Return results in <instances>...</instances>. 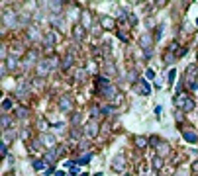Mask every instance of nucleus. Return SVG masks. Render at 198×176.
<instances>
[{
	"label": "nucleus",
	"instance_id": "nucleus-1",
	"mask_svg": "<svg viewBox=\"0 0 198 176\" xmlns=\"http://www.w3.org/2000/svg\"><path fill=\"white\" fill-rule=\"evenodd\" d=\"M175 102H176L179 106H185V110H192V108H194V104H192L190 100H186V96H176Z\"/></svg>",
	"mask_w": 198,
	"mask_h": 176
},
{
	"label": "nucleus",
	"instance_id": "nucleus-2",
	"mask_svg": "<svg viewBox=\"0 0 198 176\" xmlns=\"http://www.w3.org/2000/svg\"><path fill=\"white\" fill-rule=\"evenodd\" d=\"M182 137H185L186 141H190V143H194V141L198 139V135H196V133H192V131H182Z\"/></svg>",
	"mask_w": 198,
	"mask_h": 176
},
{
	"label": "nucleus",
	"instance_id": "nucleus-3",
	"mask_svg": "<svg viewBox=\"0 0 198 176\" xmlns=\"http://www.w3.org/2000/svg\"><path fill=\"white\" fill-rule=\"evenodd\" d=\"M90 158H92V155H84V157H80L79 160H77V164H86Z\"/></svg>",
	"mask_w": 198,
	"mask_h": 176
},
{
	"label": "nucleus",
	"instance_id": "nucleus-4",
	"mask_svg": "<svg viewBox=\"0 0 198 176\" xmlns=\"http://www.w3.org/2000/svg\"><path fill=\"white\" fill-rule=\"evenodd\" d=\"M114 160H116V163H114V168H116V170H120V168L124 166V158L118 157V158H114Z\"/></svg>",
	"mask_w": 198,
	"mask_h": 176
},
{
	"label": "nucleus",
	"instance_id": "nucleus-5",
	"mask_svg": "<svg viewBox=\"0 0 198 176\" xmlns=\"http://www.w3.org/2000/svg\"><path fill=\"white\" fill-rule=\"evenodd\" d=\"M49 69H51V67H47V63H41V65H39V69H37V70H39V75H45V72H47Z\"/></svg>",
	"mask_w": 198,
	"mask_h": 176
},
{
	"label": "nucleus",
	"instance_id": "nucleus-6",
	"mask_svg": "<svg viewBox=\"0 0 198 176\" xmlns=\"http://www.w3.org/2000/svg\"><path fill=\"white\" fill-rule=\"evenodd\" d=\"M86 133H90V135H96V125H94V123H90V125L86 127Z\"/></svg>",
	"mask_w": 198,
	"mask_h": 176
},
{
	"label": "nucleus",
	"instance_id": "nucleus-7",
	"mask_svg": "<svg viewBox=\"0 0 198 176\" xmlns=\"http://www.w3.org/2000/svg\"><path fill=\"white\" fill-rule=\"evenodd\" d=\"M61 108H63V110H69V96H65L61 100Z\"/></svg>",
	"mask_w": 198,
	"mask_h": 176
},
{
	"label": "nucleus",
	"instance_id": "nucleus-8",
	"mask_svg": "<svg viewBox=\"0 0 198 176\" xmlns=\"http://www.w3.org/2000/svg\"><path fill=\"white\" fill-rule=\"evenodd\" d=\"M4 18H6V24H10V26H14V14H12V12H10V14H6Z\"/></svg>",
	"mask_w": 198,
	"mask_h": 176
},
{
	"label": "nucleus",
	"instance_id": "nucleus-9",
	"mask_svg": "<svg viewBox=\"0 0 198 176\" xmlns=\"http://www.w3.org/2000/svg\"><path fill=\"white\" fill-rule=\"evenodd\" d=\"M83 24L84 26H90V16L88 14H83Z\"/></svg>",
	"mask_w": 198,
	"mask_h": 176
},
{
	"label": "nucleus",
	"instance_id": "nucleus-10",
	"mask_svg": "<svg viewBox=\"0 0 198 176\" xmlns=\"http://www.w3.org/2000/svg\"><path fill=\"white\" fill-rule=\"evenodd\" d=\"M135 143H137L139 147H145V143H147V141L143 139V137H137V139H135Z\"/></svg>",
	"mask_w": 198,
	"mask_h": 176
},
{
	"label": "nucleus",
	"instance_id": "nucleus-11",
	"mask_svg": "<svg viewBox=\"0 0 198 176\" xmlns=\"http://www.w3.org/2000/svg\"><path fill=\"white\" fill-rule=\"evenodd\" d=\"M45 143H47V147H53V143H55V141H53V137H45Z\"/></svg>",
	"mask_w": 198,
	"mask_h": 176
},
{
	"label": "nucleus",
	"instance_id": "nucleus-12",
	"mask_svg": "<svg viewBox=\"0 0 198 176\" xmlns=\"http://www.w3.org/2000/svg\"><path fill=\"white\" fill-rule=\"evenodd\" d=\"M2 108H4V110H8V108H12V102H10V100H4V104H2Z\"/></svg>",
	"mask_w": 198,
	"mask_h": 176
},
{
	"label": "nucleus",
	"instance_id": "nucleus-13",
	"mask_svg": "<svg viewBox=\"0 0 198 176\" xmlns=\"http://www.w3.org/2000/svg\"><path fill=\"white\" fill-rule=\"evenodd\" d=\"M102 26H106V27H112V22H108V18H104V20H102Z\"/></svg>",
	"mask_w": 198,
	"mask_h": 176
},
{
	"label": "nucleus",
	"instance_id": "nucleus-14",
	"mask_svg": "<svg viewBox=\"0 0 198 176\" xmlns=\"http://www.w3.org/2000/svg\"><path fill=\"white\" fill-rule=\"evenodd\" d=\"M33 168H35V170H39V168H43V163H39V160H37V163H33Z\"/></svg>",
	"mask_w": 198,
	"mask_h": 176
},
{
	"label": "nucleus",
	"instance_id": "nucleus-15",
	"mask_svg": "<svg viewBox=\"0 0 198 176\" xmlns=\"http://www.w3.org/2000/svg\"><path fill=\"white\" fill-rule=\"evenodd\" d=\"M14 65H16V59H8V67L10 69H14Z\"/></svg>",
	"mask_w": 198,
	"mask_h": 176
},
{
	"label": "nucleus",
	"instance_id": "nucleus-16",
	"mask_svg": "<svg viewBox=\"0 0 198 176\" xmlns=\"http://www.w3.org/2000/svg\"><path fill=\"white\" fill-rule=\"evenodd\" d=\"M6 125H8V118L4 115V118H2V127H6Z\"/></svg>",
	"mask_w": 198,
	"mask_h": 176
},
{
	"label": "nucleus",
	"instance_id": "nucleus-17",
	"mask_svg": "<svg viewBox=\"0 0 198 176\" xmlns=\"http://www.w3.org/2000/svg\"><path fill=\"white\" fill-rule=\"evenodd\" d=\"M176 176H186V172L182 170V172H179V174H176Z\"/></svg>",
	"mask_w": 198,
	"mask_h": 176
},
{
	"label": "nucleus",
	"instance_id": "nucleus-18",
	"mask_svg": "<svg viewBox=\"0 0 198 176\" xmlns=\"http://www.w3.org/2000/svg\"><path fill=\"white\" fill-rule=\"evenodd\" d=\"M79 176H88V174H79Z\"/></svg>",
	"mask_w": 198,
	"mask_h": 176
}]
</instances>
